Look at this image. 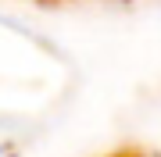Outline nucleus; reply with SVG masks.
<instances>
[{"label": "nucleus", "mask_w": 161, "mask_h": 157, "mask_svg": "<svg viewBox=\"0 0 161 157\" xmlns=\"http://www.w3.org/2000/svg\"><path fill=\"white\" fill-rule=\"evenodd\" d=\"M111 157H143V154H136V150H118V154H111Z\"/></svg>", "instance_id": "obj_1"}]
</instances>
